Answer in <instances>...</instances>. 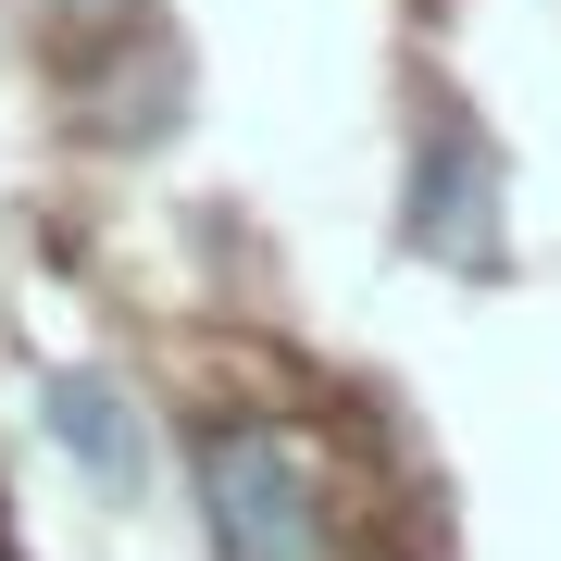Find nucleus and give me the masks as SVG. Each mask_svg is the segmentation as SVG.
<instances>
[{
	"instance_id": "2",
	"label": "nucleus",
	"mask_w": 561,
	"mask_h": 561,
	"mask_svg": "<svg viewBox=\"0 0 561 561\" xmlns=\"http://www.w3.org/2000/svg\"><path fill=\"white\" fill-rule=\"evenodd\" d=\"M412 238L437 262H474V275L500 262V175H486V150L461 138V125L437 138V162H424V187H412Z\"/></svg>"
},
{
	"instance_id": "3",
	"label": "nucleus",
	"mask_w": 561,
	"mask_h": 561,
	"mask_svg": "<svg viewBox=\"0 0 561 561\" xmlns=\"http://www.w3.org/2000/svg\"><path fill=\"white\" fill-rule=\"evenodd\" d=\"M50 449L76 461L101 500H138V412L113 375H50Z\"/></svg>"
},
{
	"instance_id": "4",
	"label": "nucleus",
	"mask_w": 561,
	"mask_h": 561,
	"mask_svg": "<svg viewBox=\"0 0 561 561\" xmlns=\"http://www.w3.org/2000/svg\"><path fill=\"white\" fill-rule=\"evenodd\" d=\"M50 13H62V25H138L150 0H50Z\"/></svg>"
},
{
	"instance_id": "1",
	"label": "nucleus",
	"mask_w": 561,
	"mask_h": 561,
	"mask_svg": "<svg viewBox=\"0 0 561 561\" xmlns=\"http://www.w3.org/2000/svg\"><path fill=\"white\" fill-rule=\"evenodd\" d=\"M201 500L225 561H337V500H324V461L287 424H213L201 437Z\"/></svg>"
}]
</instances>
